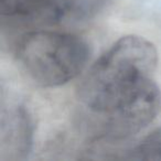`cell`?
I'll return each mask as SVG.
<instances>
[{
  "label": "cell",
  "instance_id": "1",
  "mask_svg": "<svg viewBox=\"0 0 161 161\" xmlns=\"http://www.w3.org/2000/svg\"><path fill=\"white\" fill-rule=\"evenodd\" d=\"M158 52L139 36L119 39L91 67L78 88V99L88 116L108 109L152 78Z\"/></svg>",
  "mask_w": 161,
  "mask_h": 161
},
{
  "label": "cell",
  "instance_id": "2",
  "mask_svg": "<svg viewBox=\"0 0 161 161\" xmlns=\"http://www.w3.org/2000/svg\"><path fill=\"white\" fill-rule=\"evenodd\" d=\"M85 40L72 33L32 31L17 45V60L27 75L36 84L55 87L75 78L90 58Z\"/></svg>",
  "mask_w": 161,
  "mask_h": 161
},
{
  "label": "cell",
  "instance_id": "3",
  "mask_svg": "<svg viewBox=\"0 0 161 161\" xmlns=\"http://www.w3.org/2000/svg\"><path fill=\"white\" fill-rule=\"evenodd\" d=\"M160 107V88L149 78L108 109L88 116V124L99 140H121L151 124Z\"/></svg>",
  "mask_w": 161,
  "mask_h": 161
},
{
  "label": "cell",
  "instance_id": "4",
  "mask_svg": "<svg viewBox=\"0 0 161 161\" xmlns=\"http://www.w3.org/2000/svg\"><path fill=\"white\" fill-rule=\"evenodd\" d=\"M33 141V126L28 110L22 106L3 113L0 127V157L3 160L25 159Z\"/></svg>",
  "mask_w": 161,
  "mask_h": 161
},
{
  "label": "cell",
  "instance_id": "5",
  "mask_svg": "<svg viewBox=\"0 0 161 161\" xmlns=\"http://www.w3.org/2000/svg\"><path fill=\"white\" fill-rule=\"evenodd\" d=\"M71 0H0L1 17L21 25H52L69 16Z\"/></svg>",
  "mask_w": 161,
  "mask_h": 161
},
{
  "label": "cell",
  "instance_id": "6",
  "mask_svg": "<svg viewBox=\"0 0 161 161\" xmlns=\"http://www.w3.org/2000/svg\"><path fill=\"white\" fill-rule=\"evenodd\" d=\"M125 158L138 160H161V126L128 150Z\"/></svg>",
  "mask_w": 161,
  "mask_h": 161
},
{
  "label": "cell",
  "instance_id": "7",
  "mask_svg": "<svg viewBox=\"0 0 161 161\" xmlns=\"http://www.w3.org/2000/svg\"><path fill=\"white\" fill-rule=\"evenodd\" d=\"M107 1L108 0H71L69 16L77 20L93 18L103 9Z\"/></svg>",
  "mask_w": 161,
  "mask_h": 161
}]
</instances>
